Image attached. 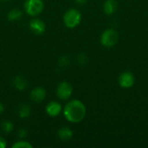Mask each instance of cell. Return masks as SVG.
<instances>
[{
  "label": "cell",
  "mask_w": 148,
  "mask_h": 148,
  "mask_svg": "<svg viewBox=\"0 0 148 148\" xmlns=\"http://www.w3.org/2000/svg\"><path fill=\"white\" fill-rule=\"evenodd\" d=\"M13 124L12 122H10V121H6L4 120L3 121H2L1 123V129L3 130V133L5 134H10L12 130H13Z\"/></svg>",
  "instance_id": "cell-15"
},
{
  "label": "cell",
  "mask_w": 148,
  "mask_h": 148,
  "mask_svg": "<svg viewBox=\"0 0 148 148\" xmlns=\"http://www.w3.org/2000/svg\"><path fill=\"white\" fill-rule=\"evenodd\" d=\"M2 1H8V0H2Z\"/></svg>",
  "instance_id": "cell-22"
},
{
  "label": "cell",
  "mask_w": 148,
  "mask_h": 148,
  "mask_svg": "<svg viewBox=\"0 0 148 148\" xmlns=\"http://www.w3.org/2000/svg\"><path fill=\"white\" fill-rule=\"evenodd\" d=\"M88 0H75V3H77L78 4H84Z\"/></svg>",
  "instance_id": "cell-20"
},
{
  "label": "cell",
  "mask_w": 148,
  "mask_h": 148,
  "mask_svg": "<svg viewBox=\"0 0 148 148\" xmlns=\"http://www.w3.org/2000/svg\"><path fill=\"white\" fill-rule=\"evenodd\" d=\"M105 14L110 16L113 15L117 10V3L115 0H106L103 5Z\"/></svg>",
  "instance_id": "cell-11"
},
{
  "label": "cell",
  "mask_w": 148,
  "mask_h": 148,
  "mask_svg": "<svg viewBox=\"0 0 148 148\" xmlns=\"http://www.w3.org/2000/svg\"><path fill=\"white\" fill-rule=\"evenodd\" d=\"M69 57H65V56L61 57V59H60V65L61 66H67V65H69Z\"/></svg>",
  "instance_id": "cell-18"
},
{
  "label": "cell",
  "mask_w": 148,
  "mask_h": 148,
  "mask_svg": "<svg viewBox=\"0 0 148 148\" xmlns=\"http://www.w3.org/2000/svg\"><path fill=\"white\" fill-rule=\"evenodd\" d=\"M118 39H119L118 33L113 29H108L102 33L101 36V42L104 47L111 48L117 43Z\"/></svg>",
  "instance_id": "cell-4"
},
{
  "label": "cell",
  "mask_w": 148,
  "mask_h": 148,
  "mask_svg": "<svg viewBox=\"0 0 148 148\" xmlns=\"http://www.w3.org/2000/svg\"><path fill=\"white\" fill-rule=\"evenodd\" d=\"M118 81H119V84L121 88H129L134 86V84L135 82V78L131 72L126 71L120 75Z\"/></svg>",
  "instance_id": "cell-6"
},
{
  "label": "cell",
  "mask_w": 148,
  "mask_h": 148,
  "mask_svg": "<svg viewBox=\"0 0 148 148\" xmlns=\"http://www.w3.org/2000/svg\"><path fill=\"white\" fill-rule=\"evenodd\" d=\"M6 146H7L6 140H4V138L0 136V148H5Z\"/></svg>",
  "instance_id": "cell-19"
},
{
  "label": "cell",
  "mask_w": 148,
  "mask_h": 148,
  "mask_svg": "<svg viewBox=\"0 0 148 148\" xmlns=\"http://www.w3.org/2000/svg\"><path fill=\"white\" fill-rule=\"evenodd\" d=\"M46 97V91L42 87H36L30 92V98L35 102H42Z\"/></svg>",
  "instance_id": "cell-9"
},
{
  "label": "cell",
  "mask_w": 148,
  "mask_h": 148,
  "mask_svg": "<svg viewBox=\"0 0 148 148\" xmlns=\"http://www.w3.org/2000/svg\"><path fill=\"white\" fill-rule=\"evenodd\" d=\"M32 145L26 140H19L12 145V148H32Z\"/></svg>",
  "instance_id": "cell-16"
},
{
  "label": "cell",
  "mask_w": 148,
  "mask_h": 148,
  "mask_svg": "<svg viewBox=\"0 0 148 148\" xmlns=\"http://www.w3.org/2000/svg\"><path fill=\"white\" fill-rule=\"evenodd\" d=\"M87 56H85V55H83V54H81L80 56H79V57H78V62H79V63L81 64V65H83V64H85L86 62H87Z\"/></svg>",
  "instance_id": "cell-17"
},
{
  "label": "cell",
  "mask_w": 148,
  "mask_h": 148,
  "mask_svg": "<svg viewBox=\"0 0 148 148\" xmlns=\"http://www.w3.org/2000/svg\"><path fill=\"white\" fill-rule=\"evenodd\" d=\"M81 21H82V14L78 10L75 8L68 10L63 16V23L65 26L69 29L75 28L77 25H79Z\"/></svg>",
  "instance_id": "cell-2"
},
{
  "label": "cell",
  "mask_w": 148,
  "mask_h": 148,
  "mask_svg": "<svg viewBox=\"0 0 148 148\" xmlns=\"http://www.w3.org/2000/svg\"><path fill=\"white\" fill-rule=\"evenodd\" d=\"M58 137L62 141H68L69 140H71V138L73 137V132L72 130L68 127H62L58 130Z\"/></svg>",
  "instance_id": "cell-10"
},
{
  "label": "cell",
  "mask_w": 148,
  "mask_h": 148,
  "mask_svg": "<svg viewBox=\"0 0 148 148\" xmlns=\"http://www.w3.org/2000/svg\"><path fill=\"white\" fill-rule=\"evenodd\" d=\"M22 16H23L22 10H20L19 9H12L9 11L7 17L10 21H16L20 19Z\"/></svg>",
  "instance_id": "cell-14"
},
{
  "label": "cell",
  "mask_w": 148,
  "mask_h": 148,
  "mask_svg": "<svg viewBox=\"0 0 148 148\" xmlns=\"http://www.w3.org/2000/svg\"><path fill=\"white\" fill-rule=\"evenodd\" d=\"M87 109L85 105L79 100L69 101L63 108L65 119L71 123H79L86 116Z\"/></svg>",
  "instance_id": "cell-1"
},
{
  "label": "cell",
  "mask_w": 148,
  "mask_h": 148,
  "mask_svg": "<svg viewBox=\"0 0 148 148\" xmlns=\"http://www.w3.org/2000/svg\"><path fill=\"white\" fill-rule=\"evenodd\" d=\"M29 28L32 33L36 35H42L46 29V25L42 20L39 18H33L29 23Z\"/></svg>",
  "instance_id": "cell-7"
},
{
  "label": "cell",
  "mask_w": 148,
  "mask_h": 148,
  "mask_svg": "<svg viewBox=\"0 0 148 148\" xmlns=\"http://www.w3.org/2000/svg\"><path fill=\"white\" fill-rule=\"evenodd\" d=\"M30 113H31L30 108L27 104L20 105L18 108V110H17V114L20 118H27L30 115Z\"/></svg>",
  "instance_id": "cell-13"
},
{
  "label": "cell",
  "mask_w": 148,
  "mask_h": 148,
  "mask_svg": "<svg viewBox=\"0 0 148 148\" xmlns=\"http://www.w3.org/2000/svg\"><path fill=\"white\" fill-rule=\"evenodd\" d=\"M12 83H13V86L18 90H24L28 86L27 80L24 77L20 76V75L16 76L15 78H13V82Z\"/></svg>",
  "instance_id": "cell-12"
},
{
  "label": "cell",
  "mask_w": 148,
  "mask_h": 148,
  "mask_svg": "<svg viewBox=\"0 0 148 148\" xmlns=\"http://www.w3.org/2000/svg\"><path fill=\"white\" fill-rule=\"evenodd\" d=\"M25 12L30 16H36L40 15L44 8L42 0H26L23 4Z\"/></svg>",
  "instance_id": "cell-3"
},
{
  "label": "cell",
  "mask_w": 148,
  "mask_h": 148,
  "mask_svg": "<svg viewBox=\"0 0 148 148\" xmlns=\"http://www.w3.org/2000/svg\"><path fill=\"white\" fill-rule=\"evenodd\" d=\"M73 88L69 82H61L56 88V95L59 99L66 101L70 98L72 95Z\"/></svg>",
  "instance_id": "cell-5"
},
{
  "label": "cell",
  "mask_w": 148,
  "mask_h": 148,
  "mask_svg": "<svg viewBox=\"0 0 148 148\" xmlns=\"http://www.w3.org/2000/svg\"><path fill=\"white\" fill-rule=\"evenodd\" d=\"M3 111H4V107H3V105L0 102V114H2L3 113Z\"/></svg>",
  "instance_id": "cell-21"
},
{
  "label": "cell",
  "mask_w": 148,
  "mask_h": 148,
  "mask_svg": "<svg viewBox=\"0 0 148 148\" xmlns=\"http://www.w3.org/2000/svg\"><path fill=\"white\" fill-rule=\"evenodd\" d=\"M45 111L47 113V114L50 117H56L58 116L62 111V105L56 101H49L46 108H45Z\"/></svg>",
  "instance_id": "cell-8"
}]
</instances>
